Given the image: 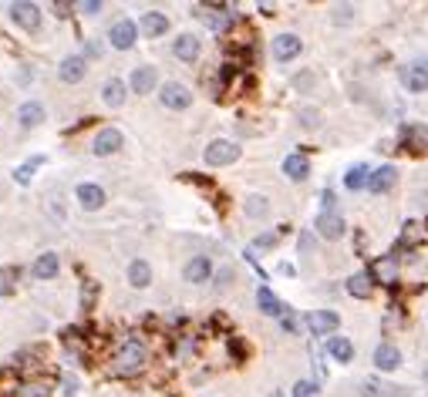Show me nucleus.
I'll return each mask as SVG.
<instances>
[{
	"label": "nucleus",
	"instance_id": "1",
	"mask_svg": "<svg viewBox=\"0 0 428 397\" xmlns=\"http://www.w3.org/2000/svg\"><path fill=\"white\" fill-rule=\"evenodd\" d=\"M145 360H149V350H145V343L142 340H125L121 347H118L115 354V374H121V377H132V374H138L142 367H145Z\"/></svg>",
	"mask_w": 428,
	"mask_h": 397
},
{
	"label": "nucleus",
	"instance_id": "2",
	"mask_svg": "<svg viewBox=\"0 0 428 397\" xmlns=\"http://www.w3.org/2000/svg\"><path fill=\"white\" fill-rule=\"evenodd\" d=\"M158 98H162V105H165V108H172V112H182V108H189V105H193L189 88H186V84H179V81H165V84H162V91H158Z\"/></svg>",
	"mask_w": 428,
	"mask_h": 397
},
{
	"label": "nucleus",
	"instance_id": "3",
	"mask_svg": "<svg viewBox=\"0 0 428 397\" xmlns=\"http://www.w3.org/2000/svg\"><path fill=\"white\" fill-rule=\"evenodd\" d=\"M401 84L408 88L411 95H425L428 91V61H418V64L401 68Z\"/></svg>",
	"mask_w": 428,
	"mask_h": 397
},
{
	"label": "nucleus",
	"instance_id": "4",
	"mask_svg": "<svg viewBox=\"0 0 428 397\" xmlns=\"http://www.w3.org/2000/svg\"><path fill=\"white\" fill-rule=\"evenodd\" d=\"M138 38V24L135 20H115L112 24V31H108V40H112V47H118V51H128L132 44H135Z\"/></svg>",
	"mask_w": 428,
	"mask_h": 397
},
{
	"label": "nucleus",
	"instance_id": "5",
	"mask_svg": "<svg viewBox=\"0 0 428 397\" xmlns=\"http://www.w3.org/2000/svg\"><path fill=\"white\" fill-rule=\"evenodd\" d=\"M236 158H239V149H236L233 142L216 138V142L206 145V165H233Z\"/></svg>",
	"mask_w": 428,
	"mask_h": 397
},
{
	"label": "nucleus",
	"instance_id": "6",
	"mask_svg": "<svg viewBox=\"0 0 428 397\" xmlns=\"http://www.w3.org/2000/svg\"><path fill=\"white\" fill-rule=\"evenodd\" d=\"M10 17H14V24H17V27H24V31H38L40 7H38V3L20 0V3H10Z\"/></svg>",
	"mask_w": 428,
	"mask_h": 397
},
{
	"label": "nucleus",
	"instance_id": "7",
	"mask_svg": "<svg viewBox=\"0 0 428 397\" xmlns=\"http://www.w3.org/2000/svg\"><path fill=\"white\" fill-rule=\"evenodd\" d=\"M337 323H341V317L334 310H313L311 317H307V327H311L313 337H331L334 330H337Z\"/></svg>",
	"mask_w": 428,
	"mask_h": 397
},
{
	"label": "nucleus",
	"instance_id": "8",
	"mask_svg": "<svg viewBox=\"0 0 428 397\" xmlns=\"http://www.w3.org/2000/svg\"><path fill=\"white\" fill-rule=\"evenodd\" d=\"M394 182H398V169H394V165H381V169L371 172L368 189L374 192V195H385V192L394 189Z\"/></svg>",
	"mask_w": 428,
	"mask_h": 397
},
{
	"label": "nucleus",
	"instance_id": "9",
	"mask_svg": "<svg viewBox=\"0 0 428 397\" xmlns=\"http://www.w3.org/2000/svg\"><path fill=\"white\" fill-rule=\"evenodd\" d=\"M121 149V132L118 128H101L95 135V142H91V151L95 155H115Z\"/></svg>",
	"mask_w": 428,
	"mask_h": 397
},
{
	"label": "nucleus",
	"instance_id": "10",
	"mask_svg": "<svg viewBox=\"0 0 428 397\" xmlns=\"http://www.w3.org/2000/svg\"><path fill=\"white\" fill-rule=\"evenodd\" d=\"M374 367L378 370H398L401 367V350L394 343H378L374 350Z\"/></svg>",
	"mask_w": 428,
	"mask_h": 397
},
{
	"label": "nucleus",
	"instance_id": "11",
	"mask_svg": "<svg viewBox=\"0 0 428 397\" xmlns=\"http://www.w3.org/2000/svg\"><path fill=\"white\" fill-rule=\"evenodd\" d=\"M344 229L348 226H344V219H341L337 212H320V216H317V232H320L324 239H341Z\"/></svg>",
	"mask_w": 428,
	"mask_h": 397
},
{
	"label": "nucleus",
	"instance_id": "12",
	"mask_svg": "<svg viewBox=\"0 0 428 397\" xmlns=\"http://www.w3.org/2000/svg\"><path fill=\"white\" fill-rule=\"evenodd\" d=\"M300 54V38L297 34H280V38H273V57L283 64V61H293V57Z\"/></svg>",
	"mask_w": 428,
	"mask_h": 397
},
{
	"label": "nucleus",
	"instance_id": "13",
	"mask_svg": "<svg viewBox=\"0 0 428 397\" xmlns=\"http://www.w3.org/2000/svg\"><path fill=\"white\" fill-rule=\"evenodd\" d=\"M182 273H186L189 283H206V280L213 276V263H209V256H193Z\"/></svg>",
	"mask_w": 428,
	"mask_h": 397
},
{
	"label": "nucleus",
	"instance_id": "14",
	"mask_svg": "<svg viewBox=\"0 0 428 397\" xmlns=\"http://www.w3.org/2000/svg\"><path fill=\"white\" fill-rule=\"evenodd\" d=\"M371 276H374L378 283L394 286L398 283V260H394V256H381V260L374 263V269H371Z\"/></svg>",
	"mask_w": 428,
	"mask_h": 397
},
{
	"label": "nucleus",
	"instance_id": "15",
	"mask_svg": "<svg viewBox=\"0 0 428 397\" xmlns=\"http://www.w3.org/2000/svg\"><path fill=\"white\" fill-rule=\"evenodd\" d=\"M78 202H81V209L95 212V209L105 206V189L95 186V182H84V186H78Z\"/></svg>",
	"mask_w": 428,
	"mask_h": 397
},
{
	"label": "nucleus",
	"instance_id": "16",
	"mask_svg": "<svg viewBox=\"0 0 428 397\" xmlns=\"http://www.w3.org/2000/svg\"><path fill=\"white\" fill-rule=\"evenodd\" d=\"M58 77L64 81V84H75V81H81V77H84V57H81V54L64 57V61H61V68H58Z\"/></svg>",
	"mask_w": 428,
	"mask_h": 397
},
{
	"label": "nucleus",
	"instance_id": "17",
	"mask_svg": "<svg viewBox=\"0 0 428 397\" xmlns=\"http://www.w3.org/2000/svg\"><path fill=\"white\" fill-rule=\"evenodd\" d=\"M172 51L179 61H186V64H193L195 57H199V38L195 34H179L172 44Z\"/></svg>",
	"mask_w": 428,
	"mask_h": 397
},
{
	"label": "nucleus",
	"instance_id": "18",
	"mask_svg": "<svg viewBox=\"0 0 428 397\" xmlns=\"http://www.w3.org/2000/svg\"><path fill=\"white\" fill-rule=\"evenodd\" d=\"M138 27H142L149 38H162V34L169 31V17H165V14H158V10H149V14H142Z\"/></svg>",
	"mask_w": 428,
	"mask_h": 397
},
{
	"label": "nucleus",
	"instance_id": "19",
	"mask_svg": "<svg viewBox=\"0 0 428 397\" xmlns=\"http://www.w3.org/2000/svg\"><path fill=\"white\" fill-rule=\"evenodd\" d=\"M156 68H135L132 71V77H128V84H132V91L135 95H149L152 88H156Z\"/></svg>",
	"mask_w": 428,
	"mask_h": 397
},
{
	"label": "nucleus",
	"instance_id": "20",
	"mask_svg": "<svg viewBox=\"0 0 428 397\" xmlns=\"http://www.w3.org/2000/svg\"><path fill=\"white\" fill-rule=\"evenodd\" d=\"M401 138H405V149L411 151H428V125H408L405 132H401Z\"/></svg>",
	"mask_w": 428,
	"mask_h": 397
},
{
	"label": "nucleus",
	"instance_id": "21",
	"mask_svg": "<svg viewBox=\"0 0 428 397\" xmlns=\"http://www.w3.org/2000/svg\"><path fill=\"white\" fill-rule=\"evenodd\" d=\"M17 121L24 125V128L40 125V121H44V105H40V101H24V105L17 108Z\"/></svg>",
	"mask_w": 428,
	"mask_h": 397
},
{
	"label": "nucleus",
	"instance_id": "22",
	"mask_svg": "<svg viewBox=\"0 0 428 397\" xmlns=\"http://www.w3.org/2000/svg\"><path fill=\"white\" fill-rule=\"evenodd\" d=\"M128 283L135 286V290H145V286L152 283V266L145 263V260H132L128 263Z\"/></svg>",
	"mask_w": 428,
	"mask_h": 397
},
{
	"label": "nucleus",
	"instance_id": "23",
	"mask_svg": "<svg viewBox=\"0 0 428 397\" xmlns=\"http://www.w3.org/2000/svg\"><path fill=\"white\" fill-rule=\"evenodd\" d=\"M327 354H331L337 364H350L354 357V343L348 337H327Z\"/></svg>",
	"mask_w": 428,
	"mask_h": 397
},
{
	"label": "nucleus",
	"instance_id": "24",
	"mask_svg": "<svg viewBox=\"0 0 428 397\" xmlns=\"http://www.w3.org/2000/svg\"><path fill=\"white\" fill-rule=\"evenodd\" d=\"M283 172L290 175L293 182H304V179L311 175V162H307L304 155H287V158H283Z\"/></svg>",
	"mask_w": 428,
	"mask_h": 397
},
{
	"label": "nucleus",
	"instance_id": "25",
	"mask_svg": "<svg viewBox=\"0 0 428 397\" xmlns=\"http://www.w3.org/2000/svg\"><path fill=\"white\" fill-rule=\"evenodd\" d=\"M58 269H61L58 256H54V253H44V256H38V263H34V276H38V280H54Z\"/></svg>",
	"mask_w": 428,
	"mask_h": 397
},
{
	"label": "nucleus",
	"instance_id": "26",
	"mask_svg": "<svg viewBox=\"0 0 428 397\" xmlns=\"http://www.w3.org/2000/svg\"><path fill=\"white\" fill-rule=\"evenodd\" d=\"M368 182H371V169H368V165H350L348 175H344V186H348L350 192H361Z\"/></svg>",
	"mask_w": 428,
	"mask_h": 397
},
{
	"label": "nucleus",
	"instance_id": "27",
	"mask_svg": "<svg viewBox=\"0 0 428 397\" xmlns=\"http://www.w3.org/2000/svg\"><path fill=\"white\" fill-rule=\"evenodd\" d=\"M256 303H260V310H263L267 317H283V310H287L283 303L273 297V290H267V286H263V290L256 293Z\"/></svg>",
	"mask_w": 428,
	"mask_h": 397
},
{
	"label": "nucleus",
	"instance_id": "28",
	"mask_svg": "<svg viewBox=\"0 0 428 397\" xmlns=\"http://www.w3.org/2000/svg\"><path fill=\"white\" fill-rule=\"evenodd\" d=\"M101 98H105V105H108V108H118V105L125 101V81L112 77V81L101 88Z\"/></svg>",
	"mask_w": 428,
	"mask_h": 397
},
{
	"label": "nucleus",
	"instance_id": "29",
	"mask_svg": "<svg viewBox=\"0 0 428 397\" xmlns=\"http://www.w3.org/2000/svg\"><path fill=\"white\" fill-rule=\"evenodd\" d=\"M348 293L357 300H368L371 297V273H354L348 280Z\"/></svg>",
	"mask_w": 428,
	"mask_h": 397
},
{
	"label": "nucleus",
	"instance_id": "30",
	"mask_svg": "<svg viewBox=\"0 0 428 397\" xmlns=\"http://www.w3.org/2000/svg\"><path fill=\"white\" fill-rule=\"evenodd\" d=\"M202 20H206L213 31H226V27L233 24V14H226V10H219V7H206Z\"/></svg>",
	"mask_w": 428,
	"mask_h": 397
},
{
	"label": "nucleus",
	"instance_id": "31",
	"mask_svg": "<svg viewBox=\"0 0 428 397\" xmlns=\"http://www.w3.org/2000/svg\"><path fill=\"white\" fill-rule=\"evenodd\" d=\"M267 212H270V206H267L263 195H250V199H246V216H250V219H263Z\"/></svg>",
	"mask_w": 428,
	"mask_h": 397
},
{
	"label": "nucleus",
	"instance_id": "32",
	"mask_svg": "<svg viewBox=\"0 0 428 397\" xmlns=\"http://www.w3.org/2000/svg\"><path fill=\"white\" fill-rule=\"evenodd\" d=\"M14 286H17V269H0V297H10L14 293Z\"/></svg>",
	"mask_w": 428,
	"mask_h": 397
},
{
	"label": "nucleus",
	"instance_id": "33",
	"mask_svg": "<svg viewBox=\"0 0 428 397\" xmlns=\"http://www.w3.org/2000/svg\"><path fill=\"white\" fill-rule=\"evenodd\" d=\"M293 397H317V384L313 380H297L293 384Z\"/></svg>",
	"mask_w": 428,
	"mask_h": 397
},
{
	"label": "nucleus",
	"instance_id": "34",
	"mask_svg": "<svg viewBox=\"0 0 428 397\" xmlns=\"http://www.w3.org/2000/svg\"><path fill=\"white\" fill-rule=\"evenodd\" d=\"M361 397H388V387H378L374 380H364L361 384Z\"/></svg>",
	"mask_w": 428,
	"mask_h": 397
},
{
	"label": "nucleus",
	"instance_id": "35",
	"mask_svg": "<svg viewBox=\"0 0 428 397\" xmlns=\"http://www.w3.org/2000/svg\"><path fill=\"white\" fill-rule=\"evenodd\" d=\"M38 162H40V158H31L27 165H20V169H17V182H20V186H27V182H31V172L38 169Z\"/></svg>",
	"mask_w": 428,
	"mask_h": 397
},
{
	"label": "nucleus",
	"instance_id": "36",
	"mask_svg": "<svg viewBox=\"0 0 428 397\" xmlns=\"http://www.w3.org/2000/svg\"><path fill=\"white\" fill-rule=\"evenodd\" d=\"M20 397H47V384H27Z\"/></svg>",
	"mask_w": 428,
	"mask_h": 397
},
{
	"label": "nucleus",
	"instance_id": "37",
	"mask_svg": "<svg viewBox=\"0 0 428 397\" xmlns=\"http://www.w3.org/2000/svg\"><path fill=\"white\" fill-rule=\"evenodd\" d=\"M78 10L81 14H101V0H81Z\"/></svg>",
	"mask_w": 428,
	"mask_h": 397
},
{
	"label": "nucleus",
	"instance_id": "38",
	"mask_svg": "<svg viewBox=\"0 0 428 397\" xmlns=\"http://www.w3.org/2000/svg\"><path fill=\"white\" fill-rule=\"evenodd\" d=\"M91 300H95V283L88 280V283H84V293H81V306L88 310V306H91Z\"/></svg>",
	"mask_w": 428,
	"mask_h": 397
},
{
	"label": "nucleus",
	"instance_id": "39",
	"mask_svg": "<svg viewBox=\"0 0 428 397\" xmlns=\"http://www.w3.org/2000/svg\"><path fill=\"white\" fill-rule=\"evenodd\" d=\"M350 14H354V7H334V20L341 24V20H350Z\"/></svg>",
	"mask_w": 428,
	"mask_h": 397
},
{
	"label": "nucleus",
	"instance_id": "40",
	"mask_svg": "<svg viewBox=\"0 0 428 397\" xmlns=\"http://www.w3.org/2000/svg\"><path fill=\"white\" fill-rule=\"evenodd\" d=\"M84 51H88V57H101V40H88Z\"/></svg>",
	"mask_w": 428,
	"mask_h": 397
},
{
	"label": "nucleus",
	"instance_id": "41",
	"mask_svg": "<svg viewBox=\"0 0 428 397\" xmlns=\"http://www.w3.org/2000/svg\"><path fill=\"white\" fill-rule=\"evenodd\" d=\"M273 243H276V236H273V232H267V236H260V239H256V246H273Z\"/></svg>",
	"mask_w": 428,
	"mask_h": 397
},
{
	"label": "nucleus",
	"instance_id": "42",
	"mask_svg": "<svg viewBox=\"0 0 428 397\" xmlns=\"http://www.w3.org/2000/svg\"><path fill=\"white\" fill-rule=\"evenodd\" d=\"M283 330H290V334L297 330V320H293L290 313H283Z\"/></svg>",
	"mask_w": 428,
	"mask_h": 397
}]
</instances>
